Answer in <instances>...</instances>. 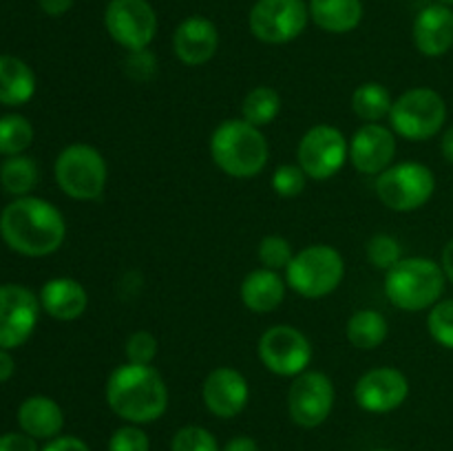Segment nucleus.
Masks as SVG:
<instances>
[{"instance_id":"nucleus-35","label":"nucleus","mask_w":453,"mask_h":451,"mask_svg":"<svg viewBox=\"0 0 453 451\" xmlns=\"http://www.w3.org/2000/svg\"><path fill=\"white\" fill-rule=\"evenodd\" d=\"M157 339L150 332L137 330L127 339V363H135V365H153L155 356H157Z\"/></svg>"},{"instance_id":"nucleus-31","label":"nucleus","mask_w":453,"mask_h":451,"mask_svg":"<svg viewBox=\"0 0 453 451\" xmlns=\"http://www.w3.org/2000/svg\"><path fill=\"white\" fill-rule=\"evenodd\" d=\"M427 330L438 345L453 349V299H441L429 310Z\"/></svg>"},{"instance_id":"nucleus-21","label":"nucleus","mask_w":453,"mask_h":451,"mask_svg":"<svg viewBox=\"0 0 453 451\" xmlns=\"http://www.w3.org/2000/svg\"><path fill=\"white\" fill-rule=\"evenodd\" d=\"M239 296H242V303L246 305L250 312H274V310L283 303V299H286V281H283L281 274L274 272V270H252V272L242 281Z\"/></svg>"},{"instance_id":"nucleus-33","label":"nucleus","mask_w":453,"mask_h":451,"mask_svg":"<svg viewBox=\"0 0 453 451\" xmlns=\"http://www.w3.org/2000/svg\"><path fill=\"white\" fill-rule=\"evenodd\" d=\"M171 451H221L217 438L199 424H186L173 436Z\"/></svg>"},{"instance_id":"nucleus-5","label":"nucleus","mask_w":453,"mask_h":451,"mask_svg":"<svg viewBox=\"0 0 453 451\" xmlns=\"http://www.w3.org/2000/svg\"><path fill=\"white\" fill-rule=\"evenodd\" d=\"M345 277V261L336 248L314 243L295 252L286 268V283L303 299H323L341 286Z\"/></svg>"},{"instance_id":"nucleus-14","label":"nucleus","mask_w":453,"mask_h":451,"mask_svg":"<svg viewBox=\"0 0 453 451\" xmlns=\"http://www.w3.org/2000/svg\"><path fill=\"white\" fill-rule=\"evenodd\" d=\"M40 299L25 286H0V348L13 349L29 340L38 325Z\"/></svg>"},{"instance_id":"nucleus-29","label":"nucleus","mask_w":453,"mask_h":451,"mask_svg":"<svg viewBox=\"0 0 453 451\" xmlns=\"http://www.w3.org/2000/svg\"><path fill=\"white\" fill-rule=\"evenodd\" d=\"M31 141H34V126L29 119L16 113L0 118V153L13 157L25 153Z\"/></svg>"},{"instance_id":"nucleus-45","label":"nucleus","mask_w":453,"mask_h":451,"mask_svg":"<svg viewBox=\"0 0 453 451\" xmlns=\"http://www.w3.org/2000/svg\"><path fill=\"white\" fill-rule=\"evenodd\" d=\"M438 3H442V4H453V0H438Z\"/></svg>"},{"instance_id":"nucleus-30","label":"nucleus","mask_w":453,"mask_h":451,"mask_svg":"<svg viewBox=\"0 0 453 451\" xmlns=\"http://www.w3.org/2000/svg\"><path fill=\"white\" fill-rule=\"evenodd\" d=\"M367 259H370V264L374 265V268L388 272V270H392L394 265L403 259L401 241H398L396 237H392V234H374V237L367 241Z\"/></svg>"},{"instance_id":"nucleus-10","label":"nucleus","mask_w":453,"mask_h":451,"mask_svg":"<svg viewBox=\"0 0 453 451\" xmlns=\"http://www.w3.org/2000/svg\"><path fill=\"white\" fill-rule=\"evenodd\" d=\"M310 20L303 0H257L248 16L252 35L265 44H286L299 38Z\"/></svg>"},{"instance_id":"nucleus-26","label":"nucleus","mask_w":453,"mask_h":451,"mask_svg":"<svg viewBox=\"0 0 453 451\" xmlns=\"http://www.w3.org/2000/svg\"><path fill=\"white\" fill-rule=\"evenodd\" d=\"M392 104V93L380 82H363L352 93V111L365 124H376L383 118H389Z\"/></svg>"},{"instance_id":"nucleus-37","label":"nucleus","mask_w":453,"mask_h":451,"mask_svg":"<svg viewBox=\"0 0 453 451\" xmlns=\"http://www.w3.org/2000/svg\"><path fill=\"white\" fill-rule=\"evenodd\" d=\"M124 71H127L128 78L135 80V82H146V80H150L157 73V60H155V56L149 49L128 51L127 62H124Z\"/></svg>"},{"instance_id":"nucleus-34","label":"nucleus","mask_w":453,"mask_h":451,"mask_svg":"<svg viewBox=\"0 0 453 451\" xmlns=\"http://www.w3.org/2000/svg\"><path fill=\"white\" fill-rule=\"evenodd\" d=\"M308 184V175L299 164H283L273 172V190L279 197H299Z\"/></svg>"},{"instance_id":"nucleus-22","label":"nucleus","mask_w":453,"mask_h":451,"mask_svg":"<svg viewBox=\"0 0 453 451\" xmlns=\"http://www.w3.org/2000/svg\"><path fill=\"white\" fill-rule=\"evenodd\" d=\"M18 424L27 436L53 440L65 427V414L53 398L31 396L18 407Z\"/></svg>"},{"instance_id":"nucleus-40","label":"nucleus","mask_w":453,"mask_h":451,"mask_svg":"<svg viewBox=\"0 0 453 451\" xmlns=\"http://www.w3.org/2000/svg\"><path fill=\"white\" fill-rule=\"evenodd\" d=\"M38 4H40V9L47 13V16L60 18V16H65L71 7H73V0H38Z\"/></svg>"},{"instance_id":"nucleus-1","label":"nucleus","mask_w":453,"mask_h":451,"mask_svg":"<svg viewBox=\"0 0 453 451\" xmlns=\"http://www.w3.org/2000/svg\"><path fill=\"white\" fill-rule=\"evenodd\" d=\"M0 234L12 250L25 256L53 255L65 243L66 224L51 202L18 197L0 215Z\"/></svg>"},{"instance_id":"nucleus-25","label":"nucleus","mask_w":453,"mask_h":451,"mask_svg":"<svg viewBox=\"0 0 453 451\" xmlns=\"http://www.w3.org/2000/svg\"><path fill=\"white\" fill-rule=\"evenodd\" d=\"M388 334V318L379 310H357L345 325V336L357 349H376L385 343Z\"/></svg>"},{"instance_id":"nucleus-42","label":"nucleus","mask_w":453,"mask_h":451,"mask_svg":"<svg viewBox=\"0 0 453 451\" xmlns=\"http://www.w3.org/2000/svg\"><path fill=\"white\" fill-rule=\"evenodd\" d=\"M13 370H16V363H13L12 354H9L7 349L0 348V383L12 378Z\"/></svg>"},{"instance_id":"nucleus-9","label":"nucleus","mask_w":453,"mask_h":451,"mask_svg":"<svg viewBox=\"0 0 453 451\" xmlns=\"http://www.w3.org/2000/svg\"><path fill=\"white\" fill-rule=\"evenodd\" d=\"M259 361L268 371L286 378L308 371L312 363V343L301 330L292 325H273L261 334L257 345Z\"/></svg>"},{"instance_id":"nucleus-15","label":"nucleus","mask_w":453,"mask_h":451,"mask_svg":"<svg viewBox=\"0 0 453 451\" xmlns=\"http://www.w3.org/2000/svg\"><path fill=\"white\" fill-rule=\"evenodd\" d=\"M410 396V380L396 367H374L357 380L354 398L363 411L389 414Z\"/></svg>"},{"instance_id":"nucleus-13","label":"nucleus","mask_w":453,"mask_h":451,"mask_svg":"<svg viewBox=\"0 0 453 451\" xmlns=\"http://www.w3.org/2000/svg\"><path fill=\"white\" fill-rule=\"evenodd\" d=\"M334 385L323 371L308 370L295 376L288 392V411L292 423L303 429L323 424L334 409Z\"/></svg>"},{"instance_id":"nucleus-24","label":"nucleus","mask_w":453,"mask_h":451,"mask_svg":"<svg viewBox=\"0 0 453 451\" xmlns=\"http://www.w3.org/2000/svg\"><path fill=\"white\" fill-rule=\"evenodd\" d=\"M34 93L35 75L31 66L16 56H0V104H27Z\"/></svg>"},{"instance_id":"nucleus-43","label":"nucleus","mask_w":453,"mask_h":451,"mask_svg":"<svg viewBox=\"0 0 453 451\" xmlns=\"http://www.w3.org/2000/svg\"><path fill=\"white\" fill-rule=\"evenodd\" d=\"M441 265H442V272H445V277L453 283V239H449V241H447L445 250H442Z\"/></svg>"},{"instance_id":"nucleus-38","label":"nucleus","mask_w":453,"mask_h":451,"mask_svg":"<svg viewBox=\"0 0 453 451\" xmlns=\"http://www.w3.org/2000/svg\"><path fill=\"white\" fill-rule=\"evenodd\" d=\"M0 451H38L35 438L22 433H4L0 436Z\"/></svg>"},{"instance_id":"nucleus-28","label":"nucleus","mask_w":453,"mask_h":451,"mask_svg":"<svg viewBox=\"0 0 453 451\" xmlns=\"http://www.w3.org/2000/svg\"><path fill=\"white\" fill-rule=\"evenodd\" d=\"M35 181H38V166L34 159L25 157V155L7 157L0 166V184L9 195L27 197L34 190Z\"/></svg>"},{"instance_id":"nucleus-44","label":"nucleus","mask_w":453,"mask_h":451,"mask_svg":"<svg viewBox=\"0 0 453 451\" xmlns=\"http://www.w3.org/2000/svg\"><path fill=\"white\" fill-rule=\"evenodd\" d=\"M441 150H442V157H445L453 166V126H449L445 133H442Z\"/></svg>"},{"instance_id":"nucleus-41","label":"nucleus","mask_w":453,"mask_h":451,"mask_svg":"<svg viewBox=\"0 0 453 451\" xmlns=\"http://www.w3.org/2000/svg\"><path fill=\"white\" fill-rule=\"evenodd\" d=\"M221 451H259V445L250 436H234L233 440L226 442V447Z\"/></svg>"},{"instance_id":"nucleus-23","label":"nucleus","mask_w":453,"mask_h":451,"mask_svg":"<svg viewBox=\"0 0 453 451\" xmlns=\"http://www.w3.org/2000/svg\"><path fill=\"white\" fill-rule=\"evenodd\" d=\"M310 20L326 34H349L363 20L361 0H310Z\"/></svg>"},{"instance_id":"nucleus-46","label":"nucleus","mask_w":453,"mask_h":451,"mask_svg":"<svg viewBox=\"0 0 453 451\" xmlns=\"http://www.w3.org/2000/svg\"><path fill=\"white\" fill-rule=\"evenodd\" d=\"M376 451H388V449H376Z\"/></svg>"},{"instance_id":"nucleus-3","label":"nucleus","mask_w":453,"mask_h":451,"mask_svg":"<svg viewBox=\"0 0 453 451\" xmlns=\"http://www.w3.org/2000/svg\"><path fill=\"white\" fill-rule=\"evenodd\" d=\"M211 157L228 177L250 180L268 164V140L259 126L243 118L226 119L211 135Z\"/></svg>"},{"instance_id":"nucleus-32","label":"nucleus","mask_w":453,"mask_h":451,"mask_svg":"<svg viewBox=\"0 0 453 451\" xmlns=\"http://www.w3.org/2000/svg\"><path fill=\"white\" fill-rule=\"evenodd\" d=\"M257 255H259V261L264 264V268L279 272V270H286L290 265L295 250H292L290 241L286 237H281V234H268V237L261 239Z\"/></svg>"},{"instance_id":"nucleus-16","label":"nucleus","mask_w":453,"mask_h":451,"mask_svg":"<svg viewBox=\"0 0 453 451\" xmlns=\"http://www.w3.org/2000/svg\"><path fill=\"white\" fill-rule=\"evenodd\" d=\"M396 155V137L392 128L380 122L363 124L349 141V162L361 175H374L388 171Z\"/></svg>"},{"instance_id":"nucleus-39","label":"nucleus","mask_w":453,"mask_h":451,"mask_svg":"<svg viewBox=\"0 0 453 451\" xmlns=\"http://www.w3.org/2000/svg\"><path fill=\"white\" fill-rule=\"evenodd\" d=\"M42 451H91V449H88L87 442L80 440V438L75 436H58L53 438Z\"/></svg>"},{"instance_id":"nucleus-11","label":"nucleus","mask_w":453,"mask_h":451,"mask_svg":"<svg viewBox=\"0 0 453 451\" xmlns=\"http://www.w3.org/2000/svg\"><path fill=\"white\" fill-rule=\"evenodd\" d=\"M296 159L310 180H330L349 159V141L330 124H317L301 137Z\"/></svg>"},{"instance_id":"nucleus-7","label":"nucleus","mask_w":453,"mask_h":451,"mask_svg":"<svg viewBox=\"0 0 453 451\" xmlns=\"http://www.w3.org/2000/svg\"><path fill=\"white\" fill-rule=\"evenodd\" d=\"M447 119V104L434 88L416 87L394 100L389 124L396 135L410 141L432 140L441 133Z\"/></svg>"},{"instance_id":"nucleus-12","label":"nucleus","mask_w":453,"mask_h":451,"mask_svg":"<svg viewBox=\"0 0 453 451\" xmlns=\"http://www.w3.org/2000/svg\"><path fill=\"white\" fill-rule=\"evenodd\" d=\"M104 27L119 47L142 51L157 35V13L149 0H111L104 9Z\"/></svg>"},{"instance_id":"nucleus-27","label":"nucleus","mask_w":453,"mask_h":451,"mask_svg":"<svg viewBox=\"0 0 453 451\" xmlns=\"http://www.w3.org/2000/svg\"><path fill=\"white\" fill-rule=\"evenodd\" d=\"M281 113V96L273 87H255L242 104V118L252 126H268Z\"/></svg>"},{"instance_id":"nucleus-8","label":"nucleus","mask_w":453,"mask_h":451,"mask_svg":"<svg viewBox=\"0 0 453 451\" xmlns=\"http://www.w3.org/2000/svg\"><path fill=\"white\" fill-rule=\"evenodd\" d=\"M376 195L380 203L394 212H414L432 199L436 177L420 162H401L376 177Z\"/></svg>"},{"instance_id":"nucleus-20","label":"nucleus","mask_w":453,"mask_h":451,"mask_svg":"<svg viewBox=\"0 0 453 451\" xmlns=\"http://www.w3.org/2000/svg\"><path fill=\"white\" fill-rule=\"evenodd\" d=\"M40 308L56 321H75L87 312L88 294L80 281L71 277H56L40 290Z\"/></svg>"},{"instance_id":"nucleus-6","label":"nucleus","mask_w":453,"mask_h":451,"mask_svg":"<svg viewBox=\"0 0 453 451\" xmlns=\"http://www.w3.org/2000/svg\"><path fill=\"white\" fill-rule=\"evenodd\" d=\"M53 172L62 193L75 202L100 199L109 180L104 155L91 144H71L62 149Z\"/></svg>"},{"instance_id":"nucleus-17","label":"nucleus","mask_w":453,"mask_h":451,"mask_svg":"<svg viewBox=\"0 0 453 451\" xmlns=\"http://www.w3.org/2000/svg\"><path fill=\"white\" fill-rule=\"evenodd\" d=\"M206 409L217 418H234L242 414L250 398V387L242 371L234 367H217L206 376L202 387Z\"/></svg>"},{"instance_id":"nucleus-19","label":"nucleus","mask_w":453,"mask_h":451,"mask_svg":"<svg viewBox=\"0 0 453 451\" xmlns=\"http://www.w3.org/2000/svg\"><path fill=\"white\" fill-rule=\"evenodd\" d=\"M414 44L423 56L441 57L453 47V11L449 4H427L414 20Z\"/></svg>"},{"instance_id":"nucleus-2","label":"nucleus","mask_w":453,"mask_h":451,"mask_svg":"<svg viewBox=\"0 0 453 451\" xmlns=\"http://www.w3.org/2000/svg\"><path fill=\"white\" fill-rule=\"evenodd\" d=\"M106 402L127 423L149 424L166 411L168 387L153 365L124 363L106 380Z\"/></svg>"},{"instance_id":"nucleus-18","label":"nucleus","mask_w":453,"mask_h":451,"mask_svg":"<svg viewBox=\"0 0 453 451\" xmlns=\"http://www.w3.org/2000/svg\"><path fill=\"white\" fill-rule=\"evenodd\" d=\"M219 49V31L206 16H188L173 34V51L186 66H202L215 57Z\"/></svg>"},{"instance_id":"nucleus-4","label":"nucleus","mask_w":453,"mask_h":451,"mask_svg":"<svg viewBox=\"0 0 453 451\" xmlns=\"http://www.w3.org/2000/svg\"><path fill=\"white\" fill-rule=\"evenodd\" d=\"M445 283L447 277L441 264L427 256H407L388 270L385 294L394 308L420 312L441 301Z\"/></svg>"},{"instance_id":"nucleus-36","label":"nucleus","mask_w":453,"mask_h":451,"mask_svg":"<svg viewBox=\"0 0 453 451\" xmlns=\"http://www.w3.org/2000/svg\"><path fill=\"white\" fill-rule=\"evenodd\" d=\"M109 451H150L149 436L140 424H124L109 438Z\"/></svg>"}]
</instances>
